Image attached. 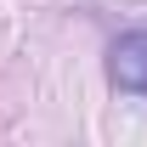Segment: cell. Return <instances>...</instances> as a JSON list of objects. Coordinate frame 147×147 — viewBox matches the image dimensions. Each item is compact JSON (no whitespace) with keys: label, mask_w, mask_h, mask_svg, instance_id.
Wrapping results in <instances>:
<instances>
[{"label":"cell","mask_w":147,"mask_h":147,"mask_svg":"<svg viewBox=\"0 0 147 147\" xmlns=\"http://www.w3.org/2000/svg\"><path fill=\"white\" fill-rule=\"evenodd\" d=\"M108 79H113V91H125V96H147V28L119 34L108 45Z\"/></svg>","instance_id":"6da1fadb"}]
</instances>
